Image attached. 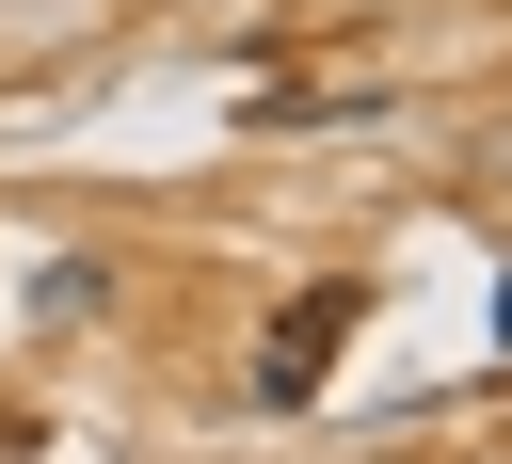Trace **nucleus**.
<instances>
[{"mask_svg": "<svg viewBox=\"0 0 512 464\" xmlns=\"http://www.w3.org/2000/svg\"><path fill=\"white\" fill-rule=\"evenodd\" d=\"M496 352H512V288H496Z\"/></svg>", "mask_w": 512, "mask_h": 464, "instance_id": "2", "label": "nucleus"}, {"mask_svg": "<svg viewBox=\"0 0 512 464\" xmlns=\"http://www.w3.org/2000/svg\"><path fill=\"white\" fill-rule=\"evenodd\" d=\"M352 320H368V288H352V272H320V288H288V320L256 336V368H240V384H256L272 416H304V400H320V368L352 352Z\"/></svg>", "mask_w": 512, "mask_h": 464, "instance_id": "1", "label": "nucleus"}]
</instances>
